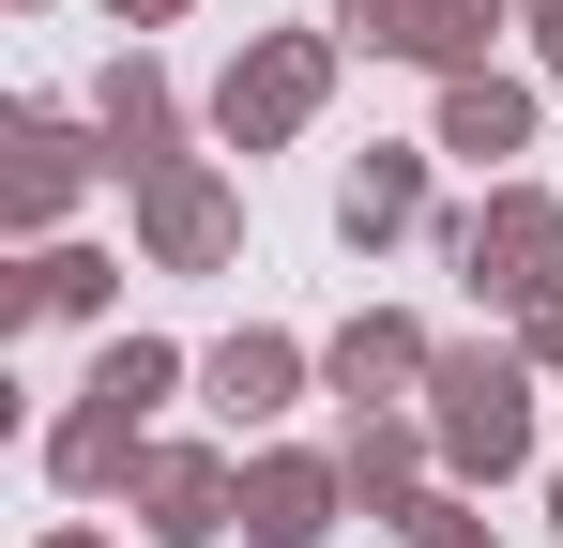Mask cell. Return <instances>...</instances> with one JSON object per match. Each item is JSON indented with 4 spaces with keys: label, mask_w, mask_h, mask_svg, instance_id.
I'll return each instance as SVG.
<instances>
[{
    "label": "cell",
    "mask_w": 563,
    "mask_h": 548,
    "mask_svg": "<svg viewBox=\"0 0 563 548\" xmlns=\"http://www.w3.org/2000/svg\"><path fill=\"white\" fill-rule=\"evenodd\" d=\"M62 548H92V534H62Z\"/></svg>",
    "instance_id": "cell-14"
},
{
    "label": "cell",
    "mask_w": 563,
    "mask_h": 548,
    "mask_svg": "<svg viewBox=\"0 0 563 548\" xmlns=\"http://www.w3.org/2000/svg\"><path fill=\"white\" fill-rule=\"evenodd\" d=\"M411 365H427V351H411V336H396V320H366V336H351V351H335V381H351V396H366V381H411Z\"/></svg>",
    "instance_id": "cell-9"
},
{
    "label": "cell",
    "mask_w": 563,
    "mask_h": 548,
    "mask_svg": "<svg viewBox=\"0 0 563 548\" xmlns=\"http://www.w3.org/2000/svg\"><path fill=\"white\" fill-rule=\"evenodd\" d=\"M305 91H320V46H260V62L229 77V138H289Z\"/></svg>",
    "instance_id": "cell-2"
},
{
    "label": "cell",
    "mask_w": 563,
    "mask_h": 548,
    "mask_svg": "<svg viewBox=\"0 0 563 548\" xmlns=\"http://www.w3.org/2000/svg\"><path fill=\"white\" fill-rule=\"evenodd\" d=\"M442 442H457V472H503V457L533 442V412H518V365H442Z\"/></svg>",
    "instance_id": "cell-1"
},
{
    "label": "cell",
    "mask_w": 563,
    "mask_h": 548,
    "mask_svg": "<svg viewBox=\"0 0 563 548\" xmlns=\"http://www.w3.org/2000/svg\"><path fill=\"white\" fill-rule=\"evenodd\" d=\"M213 381H229V412H275V396H289V351H275V336H244Z\"/></svg>",
    "instance_id": "cell-8"
},
{
    "label": "cell",
    "mask_w": 563,
    "mask_h": 548,
    "mask_svg": "<svg viewBox=\"0 0 563 548\" xmlns=\"http://www.w3.org/2000/svg\"><path fill=\"white\" fill-rule=\"evenodd\" d=\"M427 548H487V534H472V518H427Z\"/></svg>",
    "instance_id": "cell-12"
},
{
    "label": "cell",
    "mask_w": 563,
    "mask_h": 548,
    "mask_svg": "<svg viewBox=\"0 0 563 548\" xmlns=\"http://www.w3.org/2000/svg\"><path fill=\"white\" fill-rule=\"evenodd\" d=\"M153 244H168V260H213V244H229V198L198 168H153Z\"/></svg>",
    "instance_id": "cell-5"
},
{
    "label": "cell",
    "mask_w": 563,
    "mask_h": 548,
    "mask_svg": "<svg viewBox=\"0 0 563 548\" xmlns=\"http://www.w3.org/2000/svg\"><path fill=\"white\" fill-rule=\"evenodd\" d=\"M15 153H31V168H15V198H31V213H46V198H62V183H77V138H62V122H31V138H15Z\"/></svg>",
    "instance_id": "cell-10"
},
{
    "label": "cell",
    "mask_w": 563,
    "mask_h": 548,
    "mask_svg": "<svg viewBox=\"0 0 563 548\" xmlns=\"http://www.w3.org/2000/svg\"><path fill=\"white\" fill-rule=\"evenodd\" d=\"M518 122H533L518 91H457V107H442V153H472V168H487V153H518Z\"/></svg>",
    "instance_id": "cell-6"
},
{
    "label": "cell",
    "mask_w": 563,
    "mask_h": 548,
    "mask_svg": "<svg viewBox=\"0 0 563 548\" xmlns=\"http://www.w3.org/2000/svg\"><path fill=\"white\" fill-rule=\"evenodd\" d=\"M122 15H168V0H122Z\"/></svg>",
    "instance_id": "cell-13"
},
{
    "label": "cell",
    "mask_w": 563,
    "mask_h": 548,
    "mask_svg": "<svg viewBox=\"0 0 563 548\" xmlns=\"http://www.w3.org/2000/svg\"><path fill=\"white\" fill-rule=\"evenodd\" d=\"M153 534H229V472H213V457H153Z\"/></svg>",
    "instance_id": "cell-4"
},
{
    "label": "cell",
    "mask_w": 563,
    "mask_h": 548,
    "mask_svg": "<svg viewBox=\"0 0 563 548\" xmlns=\"http://www.w3.org/2000/svg\"><path fill=\"white\" fill-rule=\"evenodd\" d=\"M107 138H122V168H153V138H168V91H153V77H107Z\"/></svg>",
    "instance_id": "cell-7"
},
{
    "label": "cell",
    "mask_w": 563,
    "mask_h": 548,
    "mask_svg": "<svg viewBox=\"0 0 563 548\" xmlns=\"http://www.w3.org/2000/svg\"><path fill=\"white\" fill-rule=\"evenodd\" d=\"M320 503H335V472H305V457H275V472L244 487V534H260V548H305V534H320Z\"/></svg>",
    "instance_id": "cell-3"
},
{
    "label": "cell",
    "mask_w": 563,
    "mask_h": 548,
    "mask_svg": "<svg viewBox=\"0 0 563 548\" xmlns=\"http://www.w3.org/2000/svg\"><path fill=\"white\" fill-rule=\"evenodd\" d=\"M533 244H549V213H533V198H503V213L472 229V260H533Z\"/></svg>",
    "instance_id": "cell-11"
}]
</instances>
